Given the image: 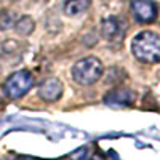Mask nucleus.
<instances>
[{"label":"nucleus","instance_id":"nucleus-1","mask_svg":"<svg viewBox=\"0 0 160 160\" xmlns=\"http://www.w3.org/2000/svg\"><path fill=\"white\" fill-rule=\"evenodd\" d=\"M131 51L141 62H160V35L151 31L139 32L131 42Z\"/></svg>","mask_w":160,"mask_h":160},{"label":"nucleus","instance_id":"nucleus-2","mask_svg":"<svg viewBox=\"0 0 160 160\" xmlns=\"http://www.w3.org/2000/svg\"><path fill=\"white\" fill-rule=\"evenodd\" d=\"M102 75V64L98 58H83L74 64L72 77L80 85H91Z\"/></svg>","mask_w":160,"mask_h":160},{"label":"nucleus","instance_id":"nucleus-3","mask_svg":"<svg viewBox=\"0 0 160 160\" xmlns=\"http://www.w3.org/2000/svg\"><path fill=\"white\" fill-rule=\"evenodd\" d=\"M34 85V77L28 71H18L11 74L3 83V91L11 99H18L24 96Z\"/></svg>","mask_w":160,"mask_h":160},{"label":"nucleus","instance_id":"nucleus-4","mask_svg":"<svg viewBox=\"0 0 160 160\" xmlns=\"http://www.w3.org/2000/svg\"><path fill=\"white\" fill-rule=\"evenodd\" d=\"M157 5L152 0H133L131 2V15L138 22L149 24L157 18Z\"/></svg>","mask_w":160,"mask_h":160},{"label":"nucleus","instance_id":"nucleus-5","mask_svg":"<svg viewBox=\"0 0 160 160\" xmlns=\"http://www.w3.org/2000/svg\"><path fill=\"white\" fill-rule=\"evenodd\" d=\"M125 31H127L125 21L117 16H109L102 19L101 22V34L109 42H120L125 35Z\"/></svg>","mask_w":160,"mask_h":160},{"label":"nucleus","instance_id":"nucleus-6","mask_svg":"<svg viewBox=\"0 0 160 160\" xmlns=\"http://www.w3.org/2000/svg\"><path fill=\"white\" fill-rule=\"evenodd\" d=\"M38 96L43 101H58L62 96V83L55 77L45 78L38 85Z\"/></svg>","mask_w":160,"mask_h":160},{"label":"nucleus","instance_id":"nucleus-7","mask_svg":"<svg viewBox=\"0 0 160 160\" xmlns=\"http://www.w3.org/2000/svg\"><path fill=\"white\" fill-rule=\"evenodd\" d=\"M104 102L114 108H127L135 102V93L128 88H115L104 96Z\"/></svg>","mask_w":160,"mask_h":160},{"label":"nucleus","instance_id":"nucleus-8","mask_svg":"<svg viewBox=\"0 0 160 160\" xmlns=\"http://www.w3.org/2000/svg\"><path fill=\"white\" fill-rule=\"evenodd\" d=\"M90 3H91V0H68L64 3V11L69 16H77V15H82L83 11H87Z\"/></svg>","mask_w":160,"mask_h":160},{"label":"nucleus","instance_id":"nucleus-9","mask_svg":"<svg viewBox=\"0 0 160 160\" xmlns=\"http://www.w3.org/2000/svg\"><path fill=\"white\" fill-rule=\"evenodd\" d=\"M15 29L21 35H28V34H31L34 31V21L29 16H22L15 22Z\"/></svg>","mask_w":160,"mask_h":160},{"label":"nucleus","instance_id":"nucleus-10","mask_svg":"<svg viewBox=\"0 0 160 160\" xmlns=\"http://www.w3.org/2000/svg\"><path fill=\"white\" fill-rule=\"evenodd\" d=\"M15 26V16L11 11H2L0 13V29H8Z\"/></svg>","mask_w":160,"mask_h":160},{"label":"nucleus","instance_id":"nucleus-11","mask_svg":"<svg viewBox=\"0 0 160 160\" xmlns=\"http://www.w3.org/2000/svg\"><path fill=\"white\" fill-rule=\"evenodd\" d=\"M88 160H102V158H101V157H98V155H93V157H91V158H88Z\"/></svg>","mask_w":160,"mask_h":160},{"label":"nucleus","instance_id":"nucleus-12","mask_svg":"<svg viewBox=\"0 0 160 160\" xmlns=\"http://www.w3.org/2000/svg\"><path fill=\"white\" fill-rule=\"evenodd\" d=\"M15 160H29V158H15Z\"/></svg>","mask_w":160,"mask_h":160}]
</instances>
